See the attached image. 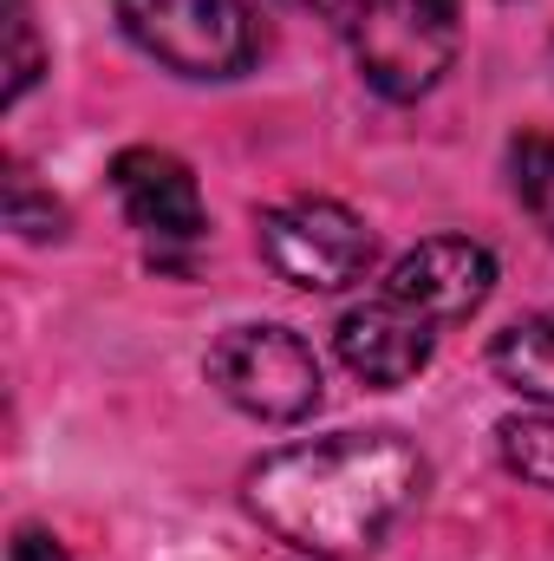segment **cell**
Masks as SVG:
<instances>
[{"instance_id":"obj_1","label":"cell","mask_w":554,"mask_h":561,"mask_svg":"<svg viewBox=\"0 0 554 561\" xmlns=\"http://www.w3.org/2000/svg\"><path fill=\"white\" fill-rule=\"evenodd\" d=\"M424 450L399 431H339L287 444L242 477L249 516L300 556L359 561L424 496Z\"/></svg>"},{"instance_id":"obj_2","label":"cell","mask_w":554,"mask_h":561,"mask_svg":"<svg viewBox=\"0 0 554 561\" xmlns=\"http://www.w3.org/2000/svg\"><path fill=\"white\" fill-rule=\"evenodd\" d=\"M339 33L359 79L379 99L412 105L457 59V0H353Z\"/></svg>"},{"instance_id":"obj_3","label":"cell","mask_w":554,"mask_h":561,"mask_svg":"<svg viewBox=\"0 0 554 561\" xmlns=\"http://www.w3.org/2000/svg\"><path fill=\"white\" fill-rule=\"evenodd\" d=\"M203 373H209V386H216L235 412H249V419H262V424L313 419V412H320V392H326L313 346H307L293 327H275V320L229 327V333L209 346Z\"/></svg>"},{"instance_id":"obj_4","label":"cell","mask_w":554,"mask_h":561,"mask_svg":"<svg viewBox=\"0 0 554 561\" xmlns=\"http://www.w3.org/2000/svg\"><path fill=\"white\" fill-rule=\"evenodd\" d=\"M118 26L176 79H242L255 66L249 0H118Z\"/></svg>"},{"instance_id":"obj_5","label":"cell","mask_w":554,"mask_h":561,"mask_svg":"<svg viewBox=\"0 0 554 561\" xmlns=\"http://www.w3.org/2000/svg\"><path fill=\"white\" fill-rule=\"evenodd\" d=\"M255 249L300 294H339V287H353L372 268V229L346 203H333V196L275 203L262 216V229H255Z\"/></svg>"},{"instance_id":"obj_6","label":"cell","mask_w":554,"mask_h":561,"mask_svg":"<svg viewBox=\"0 0 554 561\" xmlns=\"http://www.w3.org/2000/svg\"><path fill=\"white\" fill-rule=\"evenodd\" d=\"M112 190H118V209L125 222L150 236V262H170V249H196L209 216H203V190L189 176L183 157L157 150V144H131L112 157Z\"/></svg>"},{"instance_id":"obj_7","label":"cell","mask_w":554,"mask_h":561,"mask_svg":"<svg viewBox=\"0 0 554 561\" xmlns=\"http://www.w3.org/2000/svg\"><path fill=\"white\" fill-rule=\"evenodd\" d=\"M385 294L405 300L412 313H424L430 327H463L496 294V255L470 236H430V242L399 255Z\"/></svg>"},{"instance_id":"obj_8","label":"cell","mask_w":554,"mask_h":561,"mask_svg":"<svg viewBox=\"0 0 554 561\" xmlns=\"http://www.w3.org/2000/svg\"><path fill=\"white\" fill-rule=\"evenodd\" d=\"M333 346H339V359H346L353 379H366V386H412L417 373L430 366L437 327L424 313H412L405 300L372 294V300H359V307L339 313Z\"/></svg>"},{"instance_id":"obj_9","label":"cell","mask_w":554,"mask_h":561,"mask_svg":"<svg viewBox=\"0 0 554 561\" xmlns=\"http://www.w3.org/2000/svg\"><path fill=\"white\" fill-rule=\"evenodd\" d=\"M489 373L509 392H522L529 405L554 412V313H529V320L503 327L489 346Z\"/></svg>"},{"instance_id":"obj_10","label":"cell","mask_w":554,"mask_h":561,"mask_svg":"<svg viewBox=\"0 0 554 561\" xmlns=\"http://www.w3.org/2000/svg\"><path fill=\"white\" fill-rule=\"evenodd\" d=\"M509 190L529 209V222L554 242V138L549 131H522L509 144Z\"/></svg>"},{"instance_id":"obj_11","label":"cell","mask_w":554,"mask_h":561,"mask_svg":"<svg viewBox=\"0 0 554 561\" xmlns=\"http://www.w3.org/2000/svg\"><path fill=\"white\" fill-rule=\"evenodd\" d=\"M496 450L503 463L535 483V490H554V412H535V419H509L496 431Z\"/></svg>"},{"instance_id":"obj_12","label":"cell","mask_w":554,"mask_h":561,"mask_svg":"<svg viewBox=\"0 0 554 561\" xmlns=\"http://www.w3.org/2000/svg\"><path fill=\"white\" fill-rule=\"evenodd\" d=\"M0 209H7V229H20L26 242H59L66 236V209L20 170L7 163V183H0Z\"/></svg>"},{"instance_id":"obj_13","label":"cell","mask_w":554,"mask_h":561,"mask_svg":"<svg viewBox=\"0 0 554 561\" xmlns=\"http://www.w3.org/2000/svg\"><path fill=\"white\" fill-rule=\"evenodd\" d=\"M39 72H46V53L33 33V13H26V0H7V105H20Z\"/></svg>"},{"instance_id":"obj_14","label":"cell","mask_w":554,"mask_h":561,"mask_svg":"<svg viewBox=\"0 0 554 561\" xmlns=\"http://www.w3.org/2000/svg\"><path fill=\"white\" fill-rule=\"evenodd\" d=\"M7 561H72L53 536H39V529H20L13 536V549H7Z\"/></svg>"},{"instance_id":"obj_15","label":"cell","mask_w":554,"mask_h":561,"mask_svg":"<svg viewBox=\"0 0 554 561\" xmlns=\"http://www.w3.org/2000/svg\"><path fill=\"white\" fill-rule=\"evenodd\" d=\"M293 7H307V13H320L333 26H346V13H353V0H293Z\"/></svg>"}]
</instances>
